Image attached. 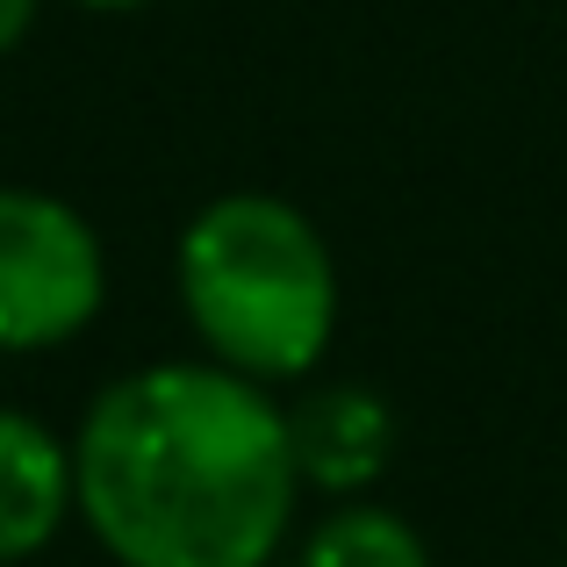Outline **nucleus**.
Instances as JSON below:
<instances>
[{"label":"nucleus","instance_id":"obj_1","mask_svg":"<svg viewBox=\"0 0 567 567\" xmlns=\"http://www.w3.org/2000/svg\"><path fill=\"white\" fill-rule=\"evenodd\" d=\"M72 496L115 567H274L309 496L288 395L208 352L130 367L72 424Z\"/></svg>","mask_w":567,"mask_h":567},{"label":"nucleus","instance_id":"obj_2","mask_svg":"<svg viewBox=\"0 0 567 567\" xmlns=\"http://www.w3.org/2000/svg\"><path fill=\"white\" fill-rule=\"evenodd\" d=\"M173 295L194 346L259 388H302L338 338V259L317 216L266 187H230L187 216Z\"/></svg>","mask_w":567,"mask_h":567},{"label":"nucleus","instance_id":"obj_3","mask_svg":"<svg viewBox=\"0 0 567 567\" xmlns=\"http://www.w3.org/2000/svg\"><path fill=\"white\" fill-rule=\"evenodd\" d=\"M109 302V245L101 230L43 187H0V352H58L94 331Z\"/></svg>","mask_w":567,"mask_h":567},{"label":"nucleus","instance_id":"obj_4","mask_svg":"<svg viewBox=\"0 0 567 567\" xmlns=\"http://www.w3.org/2000/svg\"><path fill=\"white\" fill-rule=\"evenodd\" d=\"M288 445H295V474H302L309 496L352 503V496H374L381 474L395 467L402 416L367 381H317L309 374L288 395Z\"/></svg>","mask_w":567,"mask_h":567},{"label":"nucleus","instance_id":"obj_5","mask_svg":"<svg viewBox=\"0 0 567 567\" xmlns=\"http://www.w3.org/2000/svg\"><path fill=\"white\" fill-rule=\"evenodd\" d=\"M80 517L72 496V439L43 416L0 402V567H29Z\"/></svg>","mask_w":567,"mask_h":567},{"label":"nucleus","instance_id":"obj_6","mask_svg":"<svg viewBox=\"0 0 567 567\" xmlns=\"http://www.w3.org/2000/svg\"><path fill=\"white\" fill-rule=\"evenodd\" d=\"M288 567H431V546L402 511H388L374 496H352V503H331L295 539Z\"/></svg>","mask_w":567,"mask_h":567},{"label":"nucleus","instance_id":"obj_7","mask_svg":"<svg viewBox=\"0 0 567 567\" xmlns=\"http://www.w3.org/2000/svg\"><path fill=\"white\" fill-rule=\"evenodd\" d=\"M37 14H43V0H0V58L37 29Z\"/></svg>","mask_w":567,"mask_h":567},{"label":"nucleus","instance_id":"obj_8","mask_svg":"<svg viewBox=\"0 0 567 567\" xmlns=\"http://www.w3.org/2000/svg\"><path fill=\"white\" fill-rule=\"evenodd\" d=\"M72 8H94V14H137V8H152V0H72Z\"/></svg>","mask_w":567,"mask_h":567}]
</instances>
